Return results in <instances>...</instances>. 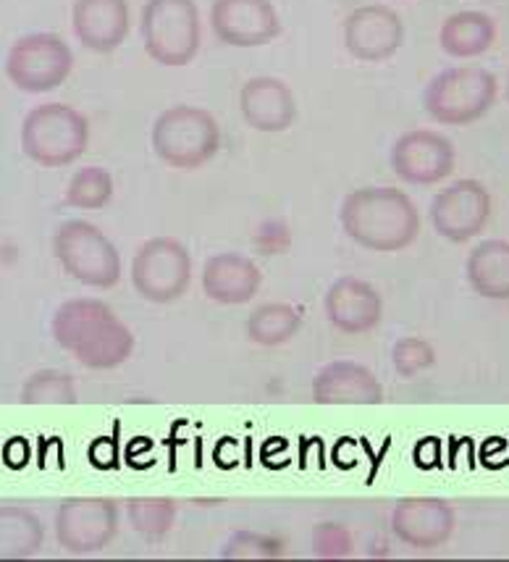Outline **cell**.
Segmentation results:
<instances>
[{
    "mask_svg": "<svg viewBox=\"0 0 509 562\" xmlns=\"http://www.w3.org/2000/svg\"><path fill=\"white\" fill-rule=\"evenodd\" d=\"M58 347L92 371L124 366L134 352V334L113 307L95 297H73L58 305L50 324Z\"/></svg>",
    "mask_w": 509,
    "mask_h": 562,
    "instance_id": "cell-1",
    "label": "cell"
},
{
    "mask_svg": "<svg viewBox=\"0 0 509 562\" xmlns=\"http://www.w3.org/2000/svg\"><path fill=\"white\" fill-rule=\"evenodd\" d=\"M341 232L373 252H399L420 234V213L397 187H360L339 209Z\"/></svg>",
    "mask_w": 509,
    "mask_h": 562,
    "instance_id": "cell-2",
    "label": "cell"
},
{
    "mask_svg": "<svg viewBox=\"0 0 509 562\" xmlns=\"http://www.w3.org/2000/svg\"><path fill=\"white\" fill-rule=\"evenodd\" d=\"M150 145L152 153L171 169H203L207 160L216 158L220 126L211 111L179 103L156 119L150 130Z\"/></svg>",
    "mask_w": 509,
    "mask_h": 562,
    "instance_id": "cell-3",
    "label": "cell"
},
{
    "mask_svg": "<svg viewBox=\"0 0 509 562\" xmlns=\"http://www.w3.org/2000/svg\"><path fill=\"white\" fill-rule=\"evenodd\" d=\"M22 153L45 169H64L84 156L90 145V122L66 103L35 105L22 124Z\"/></svg>",
    "mask_w": 509,
    "mask_h": 562,
    "instance_id": "cell-4",
    "label": "cell"
},
{
    "mask_svg": "<svg viewBox=\"0 0 509 562\" xmlns=\"http://www.w3.org/2000/svg\"><path fill=\"white\" fill-rule=\"evenodd\" d=\"M497 92V77L484 66H452L428 82L423 109L441 126H467L494 109Z\"/></svg>",
    "mask_w": 509,
    "mask_h": 562,
    "instance_id": "cell-5",
    "label": "cell"
},
{
    "mask_svg": "<svg viewBox=\"0 0 509 562\" xmlns=\"http://www.w3.org/2000/svg\"><path fill=\"white\" fill-rule=\"evenodd\" d=\"M53 256L73 281L92 290H111L122 279L118 247L90 221L73 218L58 226Z\"/></svg>",
    "mask_w": 509,
    "mask_h": 562,
    "instance_id": "cell-6",
    "label": "cell"
},
{
    "mask_svg": "<svg viewBox=\"0 0 509 562\" xmlns=\"http://www.w3.org/2000/svg\"><path fill=\"white\" fill-rule=\"evenodd\" d=\"M139 26L145 53L156 64L179 69L197 56L203 30L194 0H147Z\"/></svg>",
    "mask_w": 509,
    "mask_h": 562,
    "instance_id": "cell-7",
    "label": "cell"
},
{
    "mask_svg": "<svg viewBox=\"0 0 509 562\" xmlns=\"http://www.w3.org/2000/svg\"><path fill=\"white\" fill-rule=\"evenodd\" d=\"M192 256L173 237H152L132 258V284L147 303H177L190 290Z\"/></svg>",
    "mask_w": 509,
    "mask_h": 562,
    "instance_id": "cell-8",
    "label": "cell"
},
{
    "mask_svg": "<svg viewBox=\"0 0 509 562\" xmlns=\"http://www.w3.org/2000/svg\"><path fill=\"white\" fill-rule=\"evenodd\" d=\"M73 69V53L64 37L35 32L19 37L5 56V77L22 92L43 95L58 90Z\"/></svg>",
    "mask_w": 509,
    "mask_h": 562,
    "instance_id": "cell-9",
    "label": "cell"
},
{
    "mask_svg": "<svg viewBox=\"0 0 509 562\" xmlns=\"http://www.w3.org/2000/svg\"><path fill=\"white\" fill-rule=\"evenodd\" d=\"M118 533V505L105 497L64 499L56 513V539L69 554H95Z\"/></svg>",
    "mask_w": 509,
    "mask_h": 562,
    "instance_id": "cell-10",
    "label": "cell"
},
{
    "mask_svg": "<svg viewBox=\"0 0 509 562\" xmlns=\"http://www.w3.org/2000/svg\"><path fill=\"white\" fill-rule=\"evenodd\" d=\"M491 218V195L478 179H457L433 198L431 224L449 243H471Z\"/></svg>",
    "mask_w": 509,
    "mask_h": 562,
    "instance_id": "cell-11",
    "label": "cell"
},
{
    "mask_svg": "<svg viewBox=\"0 0 509 562\" xmlns=\"http://www.w3.org/2000/svg\"><path fill=\"white\" fill-rule=\"evenodd\" d=\"M452 139L437 130H412L405 132L392 147V169L401 182L431 187L444 182L454 171Z\"/></svg>",
    "mask_w": 509,
    "mask_h": 562,
    "instance_id": "cell-12",
    "label": "cell"
},
{
    "mask_svg": "<svg viewBox=\"0 0 509 562\" xmlns=\"http://www.w3.org/2000/svg\"><path fill=\"white\" fill-rule=\"evenodd\" d=\"M211 26L231 48H260L279 37L281 19L271 0H213Z\"/></svg>",
    "mask_w": 509,
    "mask_h": 562,
    "instance_id": "cell-13",
    "label": "cell"
},
{
    "mask_svg": "<svg viewBox=\"0 0 509 562\" xmlns=\"http://www.w3.org/2000/svg\"><path fill=\"white\" fill-rule=\"evenodd\" d=\"M344 48L352 58L365 64H381L397 56V50L405 43V24L399 13L388 5L371 3L354 9L344 19Z\"/></svg>",
    "mask_w": 509,
    "mask_h": 562,
    "instance_id": "cell-14",
    "label": "cell"
},
{
    "mask_svg": "<svg viewBox=\"0 0 509 562\" xmlns=\"http://www.w3.org/2000/svg\"><path fill=\"white\" fill-rule=\"evenodd\" d=\"M454 510L439 497H405L392 513V531L405 547L428 552L444 547L452 539Z\"/></svg>",
    "mask_w": 509,
    "mask_h": 562,
    "instance_id": "cell-15",
    "label": "cell"
},
{
    "mask_svg": "<svg viewBox=\"0 0 509 562\" xmlns=\"http://www.w3.org/2000/svg\"><path fill=\"white\" fill-rule=\"evenodd\" d=\"M324 311L328 324L341 334H358L373 331L384 318V300L378 290L367 281L358 277H341L328 286L324 297Z\"/></svg>",
    "mask_w": 509,
    "mask_h": 562,
    "instance_id": "cell-16",
    "label": "cell"
},
{
    "mask_svg": "<svg viewBox=\"0 0 509 562\" xmlns=\"http://www.w3.org/2000/svg\"><path fill=\"white\" fill-rule=\"evenodd\" d=\"M239 111L255 132L279 135L297 122V98L276 77H255L239 90Z\"/></svg>",
    "mask_w": 509,
    "mask_h": 562,
    "instance_id": "cell-17",
    "label": "cell"
},
{
    "mask_svg": "<svg viewBox=\"0 0 509 562\" xmlns=\"http://www.w3.org/2000/svg\"><path fill=\"white\" fill-rule=\"evenodd\" d=\"M129 3L126 0H77L71 9L73 35L87 50H118L129 37Z\"/></svg>",
    "mask_w": 509,
    "mask_h": 562,
    "instance_id": "cell-18",
    "label": "cell"
},
{
    "mask_svg": "<svg viewBox=\"0 0 509 562\" xmlns=\"http://www.w3.org/2000/svg\"><path fill=\"white\" fill-rule=\"evenodd\" d=\"M310 392L318 405H378L384 400L376 373L354 360H333L320 368Z\"/></svg>",
    "mask_w": 509,
    "mask_h": 562,
    "instance_id": "cell-19",
    "label": "cell"
},
{
    "mask_svg": "<svg viewBox=\"0 0 509 562\" xmlns=\"http://www.w3.org/2000/svg\"><path fill=\"white\" fill-rule=\"evenodd\" d=\"M263 273L242 252H218L203 266V290L218 305H245L258 294Z\"/></svg>",
    "mask_w": 509,
    "mask_h": 562,
    "instance_id": "cell-20",
    "label": "cell"
},
{
    "mask_svg": "<svg viewBox=\"0 0 509 562\" xmlns=\"http://www.w3.org/2000/svg\"><path fill=\"white\" fill-rule=\"evenodd\" d=\"M467 284L486 300H509V243L507 239H484L465 260Z\"/></svg>",
    "mask_w": 509,
    "mask_h": 562,
    "instance_id": "cell-21",
    "label": "cell"
},
{
    "mask_svg": "<svg viewBox=\"0 0 509 562\" xmlns=\"http://www.w3.org/2000/svg\"><path fill=\"white\" fill-rule=\"evenodd\" d=\"M497 43V24L484 11H457L441 24L439 45L452 58H478Z\"/></svg>",
    "mask_w": 509,
    "mask_h": 562,
    "instance_id": "cell-22",
    "label": "cell"
},
{
    "mask_svg": "<svg viewBox=\"0 0 509 562\" xmlns=\"http://www.w3.org/2000/svg\"><path fill=\"white\" fill-rule=\"evenodd\" d=\"M45 544L43 520L19 505L0 507V560H26Z\"/></svg>",
    "mask_w": 509,
    "mask_h": 562,
    "instance_id": "cell-23",
    "label": "cell"
},
{
    "mask_svg": "<svg viewBox=\"0 0 509 562\" xmlns=\"http://www.w3.org/2000/svg\"><path fill=\"white\" fill-rule=\"evenodd\" d=\"M303 329V316L290 303H263L247 318V337L260 347L286 345Z\"/></svg>",
    "mask_w": 509,
    "mask_h": 562,
    "instance_id": "cell-24",
    "label": "cell"
},
{
    "mask_svg": "<svg viewBox=\"0 0 509 562\" xmlns=\"http://www.w3.org/2000/svg\"><path fill=\"white\" fill-rule=\"evenodd\" d=\"M129 524L139 537L147 541H160L169 537L177 520V505L166 497H132L126 502Z\"/></svg>",
    "mask_w": 509,
    "mask_h": 562,
    "instance_id": "cell-25",
    "label": "cell"
},
{
    "mask_svg": "<svg viewBox=\"0 0 509 562\" xmlns=\"http://www.w3.org/2000/svg\"><path fill=\"white\" fill-rule=\"evenodd\" d=\"M113 198V177L103 166H87L71 177L66 187V205L77 211H100Z\"/></svg>",
    "mask_w": 509,
    "mask_h": 562,
    "instance_id": "cell-26",
    "label": "cell"
},
{
    "mask_svg": "<svg viewBox=\"0 0 509 562\" xmlns=\"http://www.w3.org/2000/svg\"><path fill=\"white\" fill-rule=\"evenodd\" d=\"M22 400L26 405H73L77 403V386L73 379L64 371H45L32 373L22 386Z\"/></svg>",
    "mask_w": 509,
    "mask_h": 562,
    "instance_id": "cell-27",
    "label": "cell"
},
{
    "mask_svg": "<svg viewBox=\"0 0 509 562\" xmlns=\"http://www.w3.org/2000/svg\"><path fill=\"white\" fill-rule=\"evenodd\" d=\"M284 554V541L271 533L237 531L226 541L220 558L224 560H276Z\"/></svg>",
    "mask_w": 509,
    "mask_h": 562,
    "instance_id": "cell-28",
    "label": "cell"
},
{
    "mask_svg": "<svg viewBox=\"0 0 509 562\" xmlns=\"http://www.w3.org/2000/svg\"><path fill=\"white\" fill-rule=\"evenodd\" d=\"M392 363L401 379H415L418 373L428 371V368L437 363V352H433V347L426 339L401 337L392 350Z\"/></svg>",
    "mask_w": 509,
    "mask_h": 562,
    "instance_id": "cell-29",
    "label": "cell"
},
{
    "mask_svg": "<svg viewBox=\"0 0 509 562\" xmlns=\"http://www.w3.org/2000/svg\"><path fill=\"white\" fill-rule=\"evenodd\" d=\"M313 554L324 560H341L352 554V533L341 524H320L313 528Z\"/></svg>",
    "mask_w": 509,
    "mask_h": 562,
    "instance_id": "cell-30",
    "label": "cell"
},
{
    "mask_svg": "<svg viewBox=\"0 0 509 562\" xmlns=\"http://www.w3.org/2000/svg\"><path fill=\"white\" fill-rule=\"evenodd\" d=\"M478 3H497V0H478Z\"/></svg>",
    "mask_w": 509,
    "mask_h": 562,
    "instance_id": "cell-31",
    "label": "cell"
},
{
    "mask_svg": "<svg viewBox=\"0 0 509 562\" xmlns=\"http://www.w3.org/2000/svg\"><path fill=\"white\" fill-rule=\"evenodd\" d=\"M507 103H509V77H507Z\"/></svg>",
    "mask_w": 509,
    "mask_h": 562,
    "instance_id": "cell-32",
    "label": "cell"
}]
</instances>
